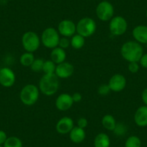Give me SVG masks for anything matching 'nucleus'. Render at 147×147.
I'll use <instances>...</instances> for the list:
<instances>
[{"label":"nucleus","mask_w":147,"mask_h":147,"mask_svg":"<svg viewBox=\"0 0 147 147\" xmlns=\"http://www.w3.org/2000/svg\"><path fill=\"white\" fill-rule=\"evenodd\" d=\"M122 57L128 62H138L144 54V49L136 41H128L123 43L121 49Z\"/></svg>","instance_id":"obj_1"},{"label":"nucleus","mask_w":147,"mask_h":147,"mask_svg":"<svg viewBox=\"0 0 147 147\" xmlns=\"http://www.w3.org/2000/svg\"><path fill=\"white\" fill-rule=\"evenodd\" d=\"M59 88V77L55 74H44L39 82V90L46 96L53 95Z\"/></svg>","instance_id":"obj_2"},{"label":"nucleus","mask_w":147,"mask_h":147,"mask_svg":"<svg viewBox=\"0 0 147 147\" xmlns=\"http://www.w3.org/2000/svg\"><path fill=\"white\" fill-rule=\"evenodd\" d=\"M40 95V90L37 86L29 84L22 89L20 94V98L24 105L28 106L33 105L37 102Z\"/></svg>","instance_id":"obj_3"},{"label":"nucleus","mask_w":147,"mask_h":147,"mask_svg":"<svg viewBox=\"0 0 147 147\" xmlns=\"http://www.w3.org/2000/svg\"><path fill=\"white\" fill-rule=\"evenodd\" d=\"M40 38L38 34L32 31H28L22 35V44L26 52L34 53L40 46Z\"/></svg>","instance_id":"obj_4"},{"label":"nucleus","mask_w":147,"mask_h":147,"mask_svg":"<svg viewBox=\"0 0 147 147\" xmlns=\"http://www.w3.org/2000/svg\"><path fill=\"white\" fill-rule=\"evenodd\" d=\"M59 40V33L54 28H47L42 32L40 40L43 46L48 49H53L58 47Z\"/></svg>","instance_id":"obj_5"},{"label":"nucleus","mask_w":147,"mask_h":147,"mask_svg":"<svg viewBox=\"0 0 147 147\" xmlns=\"http://www.w3.org/2000/svg\"><path fill=\"white\" fill-rule=\"evenodd\" d=\"M76 25L77 33L84 38H88L92 35L97 30L95 21L90 18H82Z\"/></svg>","instance_id":"obj_6"},{"label":"nucleus","mask_w":147,"mask_h":147,"mask_svg":"<svg viewBox=\"0 0 147 147\" xmlns=\"http://www.w3.org/2000/svg\"><path fill=\"white\" fill-rule=\"evenodd\" d=\"M96 15L99 20L103 22L110 20L113 18L114 7L107 1L100 2L96 8Z\"/></svg>","instance_id":"obj_7"},{"label":"nucleus","mask_w":147,"mask_h":147,"mask_svg":"<svg viewBox=\"0 0 147 147\" xmlns=\"http://www.w3.org/2000/svg\"><path fill=\"white\" fill-rule=\"evenodd\" d=\"M109 29L113 35L120 36L125 33L128 29V23L126 20L122 16L113 17L110 20Z\"/></svg>","instance_id":"obj_8"},{"label":"nucleus","mask_w":147,"mask_h":147,"mask_svg":"<svg viewBox=\"0 0 147 147\" xmlns=\"http://www.w3.org/2000/svg\"><path fill=\"white\" fill-rule=\"evenodd\" d=\"M58 32L63 37H72L77 32V25L70 20H63L58 25Z\"/></svg>","instance_id":"obj_9"},{"label":"nucleus","mask_w":147,"mask_h":147,"mask_svg":"<svg viewBox=\"0 0 147 147\" xmlns=\"http://www.w3.org/2000/svg\"><path fill=\"white\" fill-rule=\"evenodd\" d=\"M15 81H16V77L12 69L7 67L0 69V84L2 87H12L15 83Z\"/></svg>","instance_id":"obj_10"},{"label":"nucleus","mask_w":147,"mask_h":147,"mask_svg":"<svg viewBox=\"0 0 147 147\" xmlns=\"http://www.w3.org/2000/svg\"><path fill=\"white\" fill-rule=\"evenodd\" d=\"M108 85L111 91L120 92L126 87V79L123 74H116L110 79Z\"/></svg>","instance_id":"obj_11"},{"label":"nucleus","mask_w":147,"mask_h":147,"mask_svg":"<svg viewBox=\"0 0 147 147\" xmlns=\"http://www.w3.org/2000/svg\"><path fill=\"white\" fill-rule=\"evenodd\" d=\"M74 67L69 62H62L59 64L56 65L55 74L59 78L66 79L70 77L74 74Z\"/></svg>","instance_id":"obj_12"},{"label":"nucleus","mask_w":147,"mask_h":147,"mask_svg":"<svg viewBox=\"0 0 147 147\" xmlns=\"http://www.w3.org/2000/svg\"><path fill=\"white\" fill-rule=\"evenodd\" d=\"M74 104L71 95L67 93H63L58 96L56 100V107L61 111H66L72 107Z\"/></svg>","instance_id":"obj_13"},{"label":"nucleus","mask_w":147,"mask_h":147,"mask_svg":"<svg viewBox=\"0 0 147 147\" xmlns=\"http://www.w3.org/2000/svg\"><path fill=\"white\" fill-rule=\"evenodd\" d=\"M74 121L70 117H63L57 122L56 129L59 134H67L70 133L74 128Z\"/></svg>","instance_id":"obj_14"},{"label":"nucleus","mask_w":147,"mask_h":147,"mask_svg":"<svg viewBox=\"0 0 147 147\" xmlns=\"http://www.w3.org/2000/svg\"><path fill=\"white\" fill-rule=\"evenodd\" d=\"M135 123L139 127L147 126V106H141L134 114Z\"/></svg>","instance_id":"obj_15"},{"label":"nucleus","mask_w":147,"mask_h":147,"mask_svg":"<svg viewBox=\"0 0 147 147\" xmlns=\"http://www.w3.org/2000/svg\"><path fill=\"white\" fill-rule=\"evenodd\" d=\"M133 37L136 41L140 44L147 43V26L146 25H138L133 30Z\"/></svg>","instance_id":"obj_16"},{"label":"nucleus","mask_w":147,"mask_h":147,"mask_svg":"<svg viewBox=\"0 0 147 147\" xmlns=\"http://www.w3.org/2000/svg\"><path fill=\"white\" fill-rule=\"evenodd\" d=\"M69 138L71 141L75 144H80L86 138V133L84 129L78 126H74L69 133Z\"/></svg>","instance_id":"obj_17"},{"label":"nucleus","mask_w":147,"mask_h":147,"mask_svg":"<svg viewBox=\"0 0 147 147\" xmlns=\"http://www.w3.org/2000/svg\"><path fill=\"white\" fill-rule=\"evenodd\" d=\"M66 58V53L64 49L60 47L53 49L51 52V60L54 62L56 65L64 62Z\"/></svg>","instance_id":"obj_18"},{"label":"nucleus","mask_w":147,"mask_h":147,"mask_svg":"<svg viewBox=\"0 0 147 147\" xmlns=\"http://www.w3.org/2000/svg\"><path fill=\"white\" fill-rule=\"evenodd\" d=\"M94 147H110V138L105 133H100L94 138Z\"/></svg>","instance_id":"obj_19"},{"label":"nucleus","mask_w":147,"mask_h":147,"mask_svg":"<svg viewBox=\"0 0 147 147\" xmlns=\"http://www.w3.org/2000/svg\"><path fill=\"white\" fill-rule=\"evenodd\" d=\"M102 126L107 131H113L116 126V121L115 118L110 114H106L102 118Z\"/></svg>","instance_id":"obj_20"},{"label":"nucleus","mask_w":147,"mask_h":147,"mask_svg":"<svg viewBox=\"0 0 147 147\" xmlns=\"http://www.w3.org/2000/svg\"><path fill=\"white\" fill-rule=\"evenodd\" d=\"M71 46L74 49H81L85 44V38L80 34H75L70 40Z\"/></svg>","instance_id":"obj_21"},{"label":"nucleus","mask_w":147,"mask_h":147,"mask_svg":"<svg viewBox=\"0 0 147 147\" xmlns=\"http://www.w3.org/2000/svg\"><path fill=\"white\" fill-rule=\"evenodd\" d=\"M35 59L33 53L25 52L23 54L21 55L20 58V62L24 66H30Z\"/></svg>","instance_id":"obj_22"},{"label":"nucleus","mask_w":147,"mask_h":147,"mask_svg":"<svg viewBox=\"0 0 147 147\" xmlns=\"http://www.w3.org/2000/svg\"><path fill=\"white\" fill-rule=\"evenodd\" d=\"M3 147H22V142L18 137H8L4 144Z\"/></svg>","instance_id":"obj_23"},{"label":"nucleus","mask_w":147,"mask_h":147,"mask_svg":"<svg viewBox=\"0 0 147 147\" xmlns=\"http://www.w3.org/2000/svg\"><path fill=\"white\" fill-rule=\"evenodd\" d=\"M56 64L51 60H46L44 61L43 67V71L45 74H52L56 71Z\"/></svg>","instance_id":"obj_24"},{"label":"nucleus","mask_w":147,"mask_h":147,"mask_svg":"<svg viewBox=\"0 0 147 147\" xmlns=\"http://www.w3.org/2000/svg\"><path fill=\"white\" fill-rule=\"evenodd\" d=\"M141 141L136 136L128 137L125 143V147H141Z\"/></svg>","instance_id":"obj_25"},{"label":"nucleus","mask_w":147,"mask_h":147,"mask_svg":"<svg viewBox=\"0 0 147 147\" xmlns=\"http://www.w3.org/2000/svg\"><path fill=\"white\" fill-rule=\"evenodd\" d=\"M45 61H43L42 59H36L34 60L32 63L31 64L30 69L35 72H39L40 71H43V63Z\"/></svg>","instance_id":"obj_26"},{"label":"nucleus","mask_w":147,"mask_h":147,"mask_svg":"<svg viewBox=\"0 0 147 147\" xmlns=\"http://www.w3.org/2000/svg\"><path fill=\"white\" fill-rule=\"evenodd\" d=\"M126 131H127L126 126H125V125H124L123 123H117L115 129L113 130V132L115 133V135L118 136H123L124 134L126 133Z\"/></svg>","instance_id":"obj_27"},{"label":"nucleus","mask_w":147,"mask_h":147,"mask_svg":"<svg viewBox=\"0 0 147 147\" xmlns=\"http://www.w3.org/2000/svg\"><path fill=\"white\" fill-rule=\"evenodd\" d=\"M110 88L109 87L108 84H101L100 87H98V90H97V92H98L99 94L102 96H105L107 94H108L110 92Z\"/></svg>","instance_id":"obj_28"},{"label":"nucleus","mask_w":147,"mask_h":147,"mask_svg":"<svg viewBox=\"0 0 147 147\" xmlns=\"http://www.w3.org/2000/svg\"><path fill=\"white\" fill-rule=\"evenodd\" d=\"M70 45V40L68 38H66V37H63L61 38H60V40H59V47L63 49H66L67 48H69Z\"/></svg>","instance_id":"obj_29"},{"label":"nucleus","mask_w":147,"mask_h":147,"mask_svg":"<svg viewBox=\"0 0 147 147\" xmlns=\"http://www.w3.org/2000/svg\"><path fill=\"white\" fill-rule=\"evenodd\" d=\"M128 68L131 73L136 74L139 70V64L138 63V62H129Z\"/></svg>","instance_id":"obj_30"},{"label":"nucleus","mask_w":147,"mask_h":147,"mask_svg":"<svg viewBox=\"0 0 147 147\" xmlns=\"http://www.w3.org/2000/svg\"><path fill=\"white\" fill-rule=\"evenodd\" d=\"M87 125H88V121L85 118H80L77 121V126L80 128L84 129L87 126Z\"/></svg>","instance_id":"obj_31"},{"label":"nucleus","mask_w":147,"mask_h":147,"mask_svg":"<svg viewBox=\"0 0 147 147\" xmlns=\"http://www.w3.org/2000/svg\"><path fill=\"white\" fill-rule=\"evenodd\" d=\"M7 138L8 137L6 133L2 130H0V146L4 145Z\"/></svg>","instance_id":"obj_32"},{"label":"nucleus","mask_w":147,"mask_h":147,"mask_svg":"<svg viewBox=\"0 0 147 147\" xmlns=\"http://www.w3.org/2000/svg\"><path fill=\"white\" fill-rule=\"evenodd\" d=\"M140 64L142 67L147 69V53L146 54H143V56H141V59L139 61Z\"/></svg>","instance_id":"obj_33"},{"label":"nucleus","mask_w":147,"mask_h":147,"mask_svg":"<svg viewBox=\"0 0 147 147\" xmlns=\"http://www.w3.org/2000/svg\"><path fill=\"white\" fill-rule=\"evenodd\" d=\"M71 97L72 99H73L74 102H81L82 99V96L79 92L74 93L71 95Z\"/></svg>","instance_id":"obj_34"},{"label":"nucleus","mask_w":147,"mask_h":147,"mask_svg":"<svg viewBox=\"0 0 147 147\" xmlns=\"http://www.w3.org/2000/svg\"><path fill=\"white\" fill-rule=\"evenodd\" d=\"M141 98H142L143 102L145 104V105L147 106V88H146L144 91L142 92L141 94Z\"/></svg>","instance_id":"obj_35"},{"label":"nucleus","mask_w":147,"mask_h":147,"mask_svg":"<svg viewBox=\"0 0 147 147\" xmlns=\"http://www.w3.org/2000/svg\"><path fill=\"white\" fill-rule=\"evenodd\" d=\"M146 18H147V10H146Z\"/></svg>","instance_id":"obj_36"},{"label":"nucleus","mask_w":147,"mask_h":147,"mask_svg":"<svg viewBox=\"0 0 147 147\" xmlns=\"http://www.w3.org/2000/svg\"><path fill=\"white\" fill-rule=\"evenodd\" d=\"M0 147H3V146H0Z\"/></svg>","instance_id":"obj_37"}]
</instances>
